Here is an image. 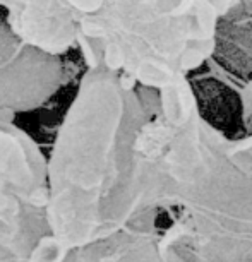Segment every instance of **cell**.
Returning <instances> with one entry per match:
<instances>
[{
    "mask_svg": "<svg viewBox=\"0 0 252 262\" xmlns=\"http://www.w3.org/2000/svg\"><path fill=\"white\" fill-rule=\"evenodd\" d=\"M66 82L60 57L26 45L0 21V122L41 108Z\"/></svg>",
    "mask_w": 252,
    "mask_h": 262,
    "instance_id": "cell-4",
    "label": "cell"
},
{
    "mask_svg": "<svg viewBox=\"0 0 252 262\" xmlns=\"http://www.w3.org/2000/svg\"><path fill=\"white\" fill-rule=\"evenodd\" d=\"M242 106V122L245 127V134H252V79L245 82L239 91Z\"/></svg>",
    "mask_w": 252,
    "mask_h": 262,
    "instance_id": "cell-8",
    "label": "cell"
},
{
    "mask_svg": "<svg viewBox=\"0 0 252 262\" xmlns=\"http://www.w3.org/2000/svg\"><path fill=\"white\" fill-rule=\"evenodd\" d=\"M234 0H101L77 21L88 67L103 66L160 93L211 60Z\"/></svg>",
    "mask_w": 252,
    "mask_h": 262,
    "instance_id": "cell-3",
    "label": "cell"
},
{
    "mask_svg": "<svg viewBox=\"0 0 252 262\" xmlns=\"http://www.w3.org/2000/svg\"><path fill=\"white\" fill-rule=\"evenodd\" d=\"M47 156L16 122H0V179L28 206L45 207Z\"/></svg>",
    "mask_w": 252,
    "mask_h": 262,
    "instance_id": "cell-6",
    "label": "cell"
},
{
    "mask_svg": "<svg viewBox=\"0 0 252 262\" xmlns=\"http://www.w3.org/2000/svg\"><path fill=\"white\" fill-rule=\"evenodd\" d=\"M136 139L146 212H174L163 238L192 262H252V134L228 139L189 79L158 93Z\"/></svg>",
    "mask_w": 252,
    "mask_h": 262,
    "instance_id": "cell-2",
    "label": "cell"
},
{
    "mask_svg": "<svg viewBox=\"0 0 252 262\" xmlns=\"http://www.w3.org/2000/svg\"><path fill=\"white\" fill-rule=\"evenodd\" d=\"M6 23L17 39L52 57L77 47V14L67 0H12Z\"/></svg>",
    "mask_w": 252,
    "mask_h": 262,
    "instance_id": "cell-5",
    "label": "cell"
},
{
    "mask_svg": "<svg viewBox=\"0 0 252 262\" xmlns=\"http://www.w3.org/2000/svg\"><path fill=\"white\" fill-rule=\"evenodd\" d=\"M11 2H12V0H0V7H4V9H6V7H7Z\"/></svg>",
    "mask_w": 252,
    "mask_h": 262,
    "instance_id": "cell-9",
    "label": "cell"
},
{
    "mask_svg": "<svg viewBox=\"0 0 252 262\" xmlns=\"http://www.w3.org/2000/svg\"><path fill=\"white\" fill-rule=\"evenodd\" d=\"M148 118L134 82L86 67L47 156V236L29 262H64L146 214L136 139Z\"/></svg>",
    "mask_w": 252,
    "mask_h": 262,
    "instance_id": "cell-1",
    "label": "cell"
},
{
    "mask_svg": "<svg viewBox=\"0 0 252 262\" xmlns=\"http://www.w3.org/2000/svg\"><path fill=\"white\" fill-rule=\"evenodd\" d=\"M64 262H189L182 252H166L155 212H146L117 233L69 254Z\"/></svg>",
    "mask_w": 252,
    "mask_h": 262,
    "instance_id": "cell-7",
    "label": "cell"
}]
</instances>
